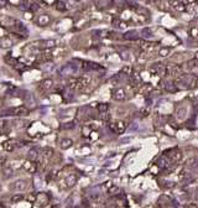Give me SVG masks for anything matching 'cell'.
Returning a JSON list of instances; mask_svg holds the SVG:
<instances>
[{"mask_svg":"<svg viewBox=\"0 0 198 208\" xmlns=\"http://www.w3.org/2000/svg\"><path fill=\"white\" fill-rule=\"evenodd\" d=\"M30 114V110L26 107H16V108H9V109H4L1 110V115L3 117H27Z\"/></svg>","mask_w":198,"mask_h":208,"instance_id":"obj_1","label":"cell"},{"mask_svg":"<svg viewBox=\"0 0 198 208\" xmlns=\"http://www.w3.org/2000/svg\"><path fill=\"white\" fill-rule=\"evenodd\" d=\"M26 181L25 180H16L15 182H13L10 185V191H13V192H22V191H25V188H26Z\"/></svg>","mask_w":198,"mask_h":208,"instance_id":"obj_2","label":"cell"},{"mask_svg":"<svg viewBox=\"0 0 198 208\" xmlns=\"http://www.w3.org/2000/svg\"><path fill=\"white\" fill-rule=\"evenodd\" d=\"M77 69H78V66L76 63L73 62H69L67 64H64V66L62 67L61 69V74H73L74 72H77Z\"/></svg>","mask_w":198,"mask_h":208,"instance_id":"obj_3","label":"cell"},{"mask_svg":"<svg viewBox=\"0 0 198 208\" xmlns=\"http://www.w3.org/2000/svg\"><path fill=\"white\" fill-rule=\"evenodd\" d=\"M53 87V81L51 78H46L44 79L42 82H41V84H40V89L42 92H47V91H50V89Z\"/></svg>","mask_w":198,"mask_h":208,"instance_id":"obj_4","label":"cell"},{"mask_svg":"<svg viewBox=\"0 0 198 208\" xmlns=\"http://www.w3.org/2000/svg\"><path fill=\"white\" fill-rule=\"evenodd\" d=\"M51 21V19H50V16L47 15V14H44V15H40L37 19H36V24H37L39 26H45V25H47Z\"/></svg>","mask_w":198,"mask_h":208,"instance_id":"obj_5","label":"cell"},{"mask_svg":"<svg viewBox=\"0 0 198 208\" xmlns=\"http://www.w3.org/2000/svg\"><path fill=\"white\" fill-rule=\"evenodd\" d=\"M24 169H25L27 172H30V174H34V172L36 171V169H37V165H36L35 161L29 160V161H26L25 164H24Z\"/></svg>","mask_w":198,"mask_h":208,"instance_id":"obj_6","label":"cell"},{"mask_svg":"<svg viewBox=\"0 0 198 208\" xmlns=\"http://www.w3.org/2000/svg\"><path fill=\"white\" fill-rule=\"evenodd\" d=\"M77 183V176L74 174H69L67 177H66V187H73Z\"/></svg>","mask_w":198,"mask_h":208,"instance_id":"obj_7","label":"cell"},{"mask_svg":"<svg viewBox=\"0 0 198 208\" xmlns=\"http://www.w3.org/2000/svg\"><path fill=\"white\" fill-rule=\"evenodd\" d=\"M88 83H89V78H87V77H79V78H77L76 89H83Z\"/></svg>","mask_w":198,"mask_h":208,"instance_id":"obj_8","label":"cell"},{"mask_svg":"<svg viewBox=\"0 0 198 208\" xmlns=\"http://www.w3.org/2000/svg\"><path fill=\"white\" fill-rule=\"evenodd\" d=\"M39 157V150L37 149H31L27 154V160H31V161H35L36 159Z\"/></svg>","mask_w":198,"mask_h":208,"instance_id":"obj_9","label":"cell"},{"mask_svg":"<svg viewBox=\"0 0 198 208\" xmlns=\"http://www.w3.org/2000/svg\"><path fill=\"white\" fill-rule=\"evenodd\" d=\"M3 147H4V150H5V151L11 152V151H14L15 144H13L11 141H5V142H3Z\"/></svg>","mask_w":198,"mask_h":208,"instance_id":"obj_10","label":"cell"},{"mask_svg":"<svg viewBox=\"0 0 198 208\" xmlns=\"http://www.w3.org/2000/svg\"><path fill=\"white\" fill-rule=\"evenodd\" d=\"M4 61H5V63H6V64H10V66H15V64H16V59L11 56V53H8V55L5 56Z\"/></svg>","mask_w":198,"mask_h":208,"instance_id":"obj_11","label":"cell"},{"mask_svg":"<svg viewBox=\"0 0 198 208\" xmlns=\"http://www.w3.org/2000/svg\"><path fill=\"white\" fill-rule=\"evenodd\" d=\"M72 145H73V140L72 139H63L62 141H61V147L62 149H69Z\"/></svg>","mask_w":198,"mask_h":208,"instance_id":"obj_12","label":"cell"},{"mask_svg":"<svg viewBox=\"0 0 198 208\" xmlns=\"http://www.w3.org/2000/svg\"><path fill=\"white\" fill-rule=\"evenodd\" d=\"M24 198V196L22 194H20V193H16V194H14L13 197H11V203H19L20 201H22Z\"/></svg>","mask_w":198,"mask_h":208,"instance_id":"obj_13","label":"cell"},{"mask_svg":"<svg viewBox=\"0 0 198 208\" xmlns=\"http://www.w3.org/2000/svg\"><path fill=\"white\" fill-rule=\"evenodd\" d=\"M113 97H114V99H117V100H122L124 98V92L122 91V89H118V91L114 92Z\"/></svg>","mask_w":198,"mask_h":208,"instance_id":"obj_14","label":"cell"},{"mask_svg":"<svg viewBox=\"0 0 198 208\" xmlns=\"http://www.w3.org/2000/svg\"><path fill=\"white\" fill-rule=\"evenodd\" d=\"M42 47H45V49H50V47H53L56 45V42L53 40H47V41H42Z\"/></svg>","mask_w":198,"mask_h":208,"instance_id":"obj_15","label":"cell"},{"mask_svg":"<svg viewBox=\"0 0 198 208\" xmlns=\"http://www.w3.org/2000/svg\"><path fill=\"white\" fill-rule=\"evenodd\" d=\"M11 45H13V42H11L10 40H8V39H1V40H0V46H1V47H10Z\"/></svg>","mask_w":198,"mask_h":208,"instance_id":"obj_16","label":"cell"},{"mask_svg":"<svg viewBox=\"0 0 198 208\" xmlns=\"http://www.w3.org/2000/svg\"><path fill=\"white\" fill-rule=\"evenodd\" d=\"M55 8H56L57 10H59V11H64V9H66L64 4H63L62 1H56V3H55Z\"/></svg>","mask_w":198,"mask_h":208,"instance_id":"obj_17","label":"cell"},{"mask_svg":"<svg viewBox=\"0 0 198 208\" xmlns=\"http://www.w3.org/2000/svg\"><path fill=\"white\" fill-rule=\"evenodd\" d=\"M44 155L47 156V157L52 156V155H53V150H52L51 147H45V149H44Z\"/></svg>","mask_w":198,"mask_h":208,"instance_id":"obj_18","label":"cell"},{"mask_svg":"<svg viewBox=\"0 0 198 208\" xmlns=\"http://www.w3.org/2000/svg\"><path fill=\"white\" fill-rule=\"evenodd\" d=\"M26 199L30 202V203H35V201H36V194L35 193H31V194H29Z\"/></svg>","mask_w":198,"mask_h":208,"instance_id":"obj_19","label":"cell"},{"mask_svg":"<svg viewBox=\"0 0 198 208\" xmlns=\"http://www.w3.org/2000/svg\"><path fill=\"white\" fill-rule=\"evenodd\" d=\"M76 127V122H69V123H66L63 125V129H71V128H74Z\"/></svg>","mask_w":198,"mask_h":208,"instance_id":"obj_20","label":"cell"},{"mask_svg":"<svg viewBox=\"0 0 198 208\" xmlns=\"http://www.w3.org/2000/svg\"><path fill=\"white\" fill-rule=\"evenodd\" d=\"M68 83H69V87H71V88H76L77 78H69V79H68Z\"/></svg>","mask_w":198,"mask_h":208,"instance_id":"obj_21","label":"cell"},{"mask_svg":"<svg viewBox=\"0 0 198 208\" xmlns=\"http://www.w3.org/2000/svg\"><path fill=\"white\" fill-rule=\"evenodd\" d=\"M11 175H13V169H6V170H4V176H5V177H10Z\"/></svg>","mask_w":198,"mask_h":208,"instance_id":"obj_22","label":"cell"},{"mask_svg":"<svg viewBox=\"0 0 198 208\" xmlns=\"http://www.w3.org/2000/svg\"><path fill=\"white\" fill-rule=\"evenodd\" d=\"M98 109H99L100 113H103V112H105V110L108 109V105H107V104H99V105H98Z\"/></svg>","mask_w":198,"mask_h":208,"instance_id":"obj_23","label":"cell"},{"mask_svg":"<svg viewBox=\"0 0 198 208\" xmlns=\"http://www.w3.org/2000/svg\"><path fill=\"white\" fill-rule=\"evenodd\" d=\"M30 6H29V1H27V0H25V1H22L21 3V5H20V9H29Z\"/></svg>","mask_w":198,"mask_h":208,"instance_id":"obj_24","label":"cell"},{"mask_svg":"<svg viewBox=\"0 0 198 208\" xmlns=\"http://www.w3.org/2000/svg\"><path fill=\"white\" fill-rule=\"evenodd\" d=\"M8 5V0H0V9L5 8Z\"/></svg>","mask_w":198,"mask_h":208,"instance_id":"obj_25","label":"cell"},{"mask_svg":"<svg viewBox=\"0 0 198 208\" xmlns=\"http://www.w3.org/2000/svg\"><path fill=\"white\" fill-rule=\"evenodd\" d=\"M30 8H31V10H32V11H36V10H37V9H39V6H37V4H32V5H31V6H30Z\"/></svg>","mask_w":198,"mask_h":208,"instance_id":"obj_26","label":"cell"},{"mask_svg":"<svg viewBox=\"0 0 198 208\" xmlns=\"http://www.w3.org/2000/svg\"><path fill=\"white\" fill-rule=\"evenodd\" d=\"M0 192H1V187H0Z\"/></svg>","mask_w":198,"mask_h":208,"instance_id":"obj_27","label":"cell"}]
</instances>
